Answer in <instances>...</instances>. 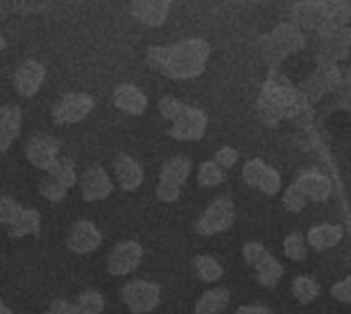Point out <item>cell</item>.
Segmentation results:
<instances>
[{
	"mask_svg": "<svg viewBox=\"0 0 351 314\" xmlns=\"http://www.w3.org/2000/svg\"><path fill=\"white\" fill-rule=\"evenodd\" d=\"M210 43L204 39H183L171 45H154L146 51L148 66L173 80H191L204 74L210 60Z\"/></svg>",
	"mask_w": 351,
	"mask_h": 314,
	"instance_id": "1",
	"label": "cell"
},
{
	"mask_svg": "<svg viewBox=\"0 0 351 314\" xmlns=\"http://www.w3.org/2000/svg\"><path fill=\"white\" fill-rule=\"evenodd\" d=\"M158 111L171 121V138L179 142H197L206 136L208 115L202 109L185 105L175 97H162L158 101Z\"/></svg>",
	"mask_w": 351,
	"mask_h": 314,
	"instance_id": "2",
	"label": "cell"
},
{
	"mask_svg": "<svg viewBox=\"0 0 351 314\" xmlns=\"http://www.w3.org/2000/svg\"><path fill=\"white\" fill-rule=\"evenodd\" d=\"M0 224L6 226L10 239L37 237L41 230V216L37 210L19 204L8 195H0Z\"/></svg>",
	"mask_w": 351,
	"mask_h": 314,
	"instance_id": "3",
	"label": "cell"
},
{
	"mask_svg": "<svg viewBox=\"0 0 351 314\" xmlns=\"http://www.w3.org/2000/svg\"><path fill=\"white\" fill-rule=\"evenodd\" d=\"M78 181L76 175V165L72 158L60 156L58 162L45 173V177L39 181V193L43 200L51 202V204H60L68 189H72Z\"/></svg>",
	"mask_w": 351,
	"mask_h": 314,
	"instance_id": "4",
	"label": "cell"
},
{
	"mask_svg": "<svg viewBox=\"0 0 351 314\" xmlns=\"http://www.w3.org/2000/svg\"><path fill=\"white\" fill-rule=\"evenodd\" d=\"M191 173V160L187 156H173L165 160L158 185H156V197L165 204H175L181 197V189Z\"/></svg>",
	"mask_w": 351,
	"mask_h": 314,
	"instance_id": "5",
	"label": "cell"
},
{
	"mask_svg": "<svg viewBox=\"0 0 351 314\" xmlns=\"http://www.w3.org/2000/svg\"><path fill=\"white\" fill-rule=\"evenodd\" d=\"M119 298L125 304V309L134 314H148L156 311L162 300V290L154 282L146 280H134L121 286Z\"/></svg>",
	"mask_w": 351,
	"mask_h": 314,
	"instance_id": "6",
	"label": "cell"
},
{
	"mask_svg": "<svg viewBox=\"0 0 351 314\" xmlns=\"http://www.w3.org/2000/svg\"><path fill=\"white\" fill-rule=\"evenodd\" d=\"M234 204L228 197L214 200L195 222V232L202 237H216L232 228L234 224Z\"/></svg>",
	"mask_w": 351,
	"mask_h": 314,
	"instance_id": "7",
	"label": "cell"
},
{
	"mask_svg": "<svg viewBox=\"0 0 351 314\" xmlns=\"http://www.w3.org/2000/svg\"><path fill=\"white\" fill-rule=\"evenodd\" d=\"M95 107V99L86 93H66L62 95L53 109H51V119L60 125H70L78 123L88 117V113Z\"/></svg>",
	"mask_w": 351,
	"mask_h": 314,
	"instance_id": "8",
	"label": "cell"
},
{
	"mask_svg": "<svg viewBox=\"0 0 351 314\" xmlns=\"http://www.w3.org/2000/svg\"><path fill=\"white\" fill-rule=\"evenodd\" d=\"M144 249L138 241H121L107 255V274L113 278L130 276L142 263Z\"/></svg>",
	"mask_w": 351,
	"mask_h": 314,
	"instance_id": "9",
	"label": "cell"
},
{
	"mask_svg": "<svg viewBox=\"0 0 351 314\" xmlns=\"http://www.w3.org/2000/svg\"><path fill=\"white\" fill-rule=\"evenodd\" d=\"M243 179L249 187L265 193V195H276L282 191V175L278 169L269 167L261 158H253L245 162L243 167Z\"/></svg>",
	"mask_w": 351,
	"mask_h": 314,
	"instance_id": "10",
	"label": "cell"
},
{
	"mask_svg": "<svg viewBox=\"0 0 351 314\" xmlns=\"http://www.w3.org/2000/svg\"><path fill=\"white\" fill-rule=\"evenodd\" d=\"M25 156L35 169L47 173L60 158V142L53 136L35 134L25 144Z\"/></svg>",
	"mask_w": 351,
	"mask_h": 314,
	"instance_id": "11",
	"label": "cell"
},
{
	"mask_svg": "<svg viewBox=\"0 0 351 314\" xmlns=\"http://www.w3.org/2000/svg\"><path fill=\"white\" fill-rule=\"evenodd\" d=\"M113 181L107 175V171L99 165L88 167L82 177H80V195L84 202L93 204V202H103L113 193Z\"/></svg>",
	"mask_w": 351,
	"mask_h": 314,
	"instance_id": "12",
	"label": "cell"
},
{
	"mask_svg": "<svg viewBox=\"0 0 351 314\" xmlns=\"http://www.w3.org/2000/svg\"><path fill=\"white\" fill-rule=\"evenodd\" d=\"M103 243V237L97 228L95 222L90 220H78L70 226V232H68V239H66V245L72 253L76 255H88V253H95Z\"/></svg>",
	"mask_w": 351,
	"mask_h": 314,
	"instance_id": "13",
	"label": "cell"
},
{
	"mask_svg": "<svg viewBox=\"0 0 351 314\" xmlns=\"http://www.w3.org/2000/svg\"><path fill=\"white\" fill-rule=\"evenodd\" d=\"M43 80H45V66L37 60H25L12 74V86L25 99L35 97Z\"/></svg>",
	"mask_w": 351,
	"mask_h": 314,
	"instance_id": "14",
	"label": "cell"
},
{
	"mask_svg": "<svg viewBox=\"0 0 351 314\" xmlns=\"http://www.w3.org/2000/svg\"><path fill=\"white\" fill-rule=\"evenodd\" d=\"M113 105L128 113V115H144L146 109H148V97L144 95L142 88H138L136 84H130V82H121L115 86L113 90Z\"/></svg>",
	"mask_w": 351,
	"mask_h": 314,
	"instance_id": "15",
	"label": "cell"
},
{
	"mask_svg": "<svg viewBox=\"0 0 351 314\" xmlns=\"http://www.w3.org/2000/svg\"><path fill=\"white\" fill-rule=\"evenodd\" d=\"M294 183L311 202H327L333 193V181L321 171H304Z\"/></svg>",
	"mask_w": 351,
	"mask_h": 314,
	"instance_id": "16",
	"label": "cell"
},
{
	"mask_svg": "<svg viewBox=\"0 0 351 314\" xmlns=\"http://www.w3.org/2000/svg\"><path fill=\"white\" fill-rule=\"evenodd\" d=\"M175 0H132V16L138 19L144 25L158 27L167 21L171 4Z\"/></svg>",
	"mask_w": 351,
	"mask_h": 314,
	"instance_id": "17",
	"label": "cell"
},
{
	"mask_svg": "<svg viewBox=\"0 0 351 314\" xmlns=\"http://www.w3.org/2000/svg\"><path fill=\"white\" fill-rule=\"evenodd\" d=\"M113 169H115V177H117L121 191H128V193L136 191L144 183V171L140 162L132 158L130 154H117L113 160Z\"/></svg>",
	"mask_w": 351,
	"mask_h": 314,
	"instance_id": "18",
	"label": "cell"
},
{
	"mask_svg": "<svg viewBox=\"0 0 351 314\" xmlns=\"http://www.w3.org/2000/svg\"><path fill=\"white\" fill-rule=\"evenodd\" d=\"M23 113L16 105H2L0 107V152H8L12 142L21 134Z\"/></svg>",
	"mask_w": 351,
	"mask_h": 314,
	"instance_id": "19",
	"label": "cell"
},
{
	"mask_svg": "<svg viewBox=\"0 0 351 314\" xmlns=\"http://www.w3.org/2000/svg\"><path fill=\"white\" fill-rule=\"evenodd\" d=\"M343 241V226L339 224H317L306 232V243L308 247H313L315 251H329L335 249L339 243Z\"/></svg>",
	"mask_w": 351,
	"mask_h": 314,
	"instance_id": "20",
	"label": "cell"
},
{
	"mask_svg": "<svg viewBox=\"0 0 351 314\" xmlns=\"http://www.w3.org/2000/svg\"><path fill=\"white\" fill-rule=\"evenodd\" d=\"M230 304V292L222 286L206 290L199 300L195 302L193 314H224L226 306Z\"/></svg>",
	"mask_w": 351,
	"mask_h": 314,
	"instance_id": "21",
	"label": "cell"
},
{
	"mask_svg": "<svg viewBox=\"0 0 351 314\" xmlns=\"http://www.w3.org/2000/svg\"><path fill=\"white\" fill-rule=\"evenodd\" d=\"M193 269H195L197 278L202 282H206V284H216L224 276L222 263L216 257H212V255H197L193 259Z\"/></svg>",
	"mask_w": 351,
	"mask_h": 314,
	"instance_id": "22",
	"label": "cell"
},
{
	"mask_svg": "<svg viewBox=\"0 0 351 314\" xmlns=\"http://www.w3.org/2000/svg\"><path fill=\"white\" fill-rule=\"evenodd\" d=\"M255 271H257V282L265 288H276L284 278V265L274 255H269L265 261H261L255 267Z\"/></svg>",
	"mask_w": 351,
	"mask_h": 314,
	"instance_id": "23",
	"label": "cell"
},
{
	"mask_svg": "<svg viewBox=\"0 0 351 314\" xmlns=\"http://www.w3.org/2000/svg\"><path fill=\"white\" fill-rule=\"evenodd\" d=\"M319 294H321V286H319V282L315 278H311V276H298V278H294V282H292V296L300 304L306 306V304L315 302L319 298Z\"/></svg>",
	"mask_w": 351,
	"mask_h": 314,
	"instance_id": "24",
	"label": "cell"
},
{
	"mask_svg": "<svg viewBox=\"0 0 351 314\" xmlns=\"http://www.w3.org/2000/svg\"><path fill=\"white\" fill-rule=\"evenodd\" d=\"M78 314H103L105 311V298L97 290H82L74 300Z\"/></svg>",
	"mask_w": 351,
	"mask_h": 314,
	"instance_id": "25",
	"label": "cell"
},
{
	"mask_svg": "<svg viewBox=\"0 0 351 314\" xmlns=\"http://www.w3.org/2000/svg\"><path fill=\"white\" fill-rule=\"evenodd\" d=\"M226 181V171L214 162V160H206L199 165V171H197V183L202 187H218Z\"/></svg>",
	"mask_w": 351,
	"mask_h": 314,
	"instance_id": "26",
	"label": "cell"
},
{
	"mask_svg": "<svg viewBox=\"0 0 351 314\" xmlns=\"http://www.w3.org/2000/svg\"><path fill=\"white\" fill-rule=\"evenodd\" d=\"M284 255L294 261V263H300L306 259L308 255V243H306V237L302 232H292L284 239Z\"/></svg>",
	"mask_w": 351,
	"mask_h": 314,
	"instance_id": "27",
	"label": "cell"
},
{
	"mask_svg": "<svg viewBox=\"0 0 351 314\" xmlns=\"http://www.w3.org/2000/svg\"><path fill=\"white\" fill-rule=\"evenodd\" d=\"M306 202H308V200L304 197V193L298 189L296 183L288 185V187L284 189V193H282V204H284V208H286L288 212H292V214L302 212L304 206H306Z\"/></svg>",
	"mask_w": 351,
	"mask_h": 314,
	"instance_id": "28",
	"label": "cell"
},
{
	"mask_svg": "<svg viewBox=\"0 0 351 314\" xmlns=\"http://www.w3.org/2000/svg\"><path fill=\"white\" fill-rule=\"evenodd\" d=\"M269 255H271V253L267 251V247H265L263 243H259V241H249V243L243 247V259H245V263L251 265V267H257V265H259L261 261H265Z\"/></svg>",
	"mask_w": 351,
	"mask_h": 314,
	"instance_id": "29",
	"label": "cell"
},
{
	"mask_svg": "<svg viewBox=\"0 0 351 314\" xmlns=\"http://www.w3.org/2000/svg\"><path fill=\"white\" fill-rule=\"evenodd\" d=\"M214 162H218L224 171H226V169H232V167L239 162V150L232 148V146H222V148L216 150Z\"/></svg>",
	"mask_w": 351,
	"mask_h": 314,
	"instance_id": "30",
	"label": "cell"
},
{
	"mask_svg": "<svg viewBox=\"0 0 351 314\" xmlns=\"http://www.w3.org/2000/svg\"><path fill=\"white\" fill-rule=\"evenodd\" d=\"M331 296H333V300H337L341 304H351V276L339 280L337 284H333Z\"/></svg>",
	"mask_w": 351,
	"mask_h": 314,
	"instance_id": "31",
	"label": "cell"
},
{
	"mask_svg": "<svg viewBox=\"0 0 351 314\" xmlns=\"http://www.w3.org/2000/svg\"><path fill=\"white\" fill-rule=\"evenodd\" d=\"M41 314H78L76 313V306H74V302H68V300H64V298H58V300H53L45 311Z\"/></svg>",
	"mask_w": 351,
	"mask_h": 314,
	"instance_id": "32",
	"label": "cell"
},
{
	"mask_svg": "<svg viewBox=\"0 0 351 314\" xmlns=\"http://www.w3.org/2000/svg\"><path fill=\"white\" fill-rule=\"evenodd\" d=\"M237 314H274L271 309H267L265 304H245L241 306Z\"/></svg>",
	"mask_w": 351,
	"mask_h": 314,
	"instance_id": "33",
	"label": "cell"
},
{
	"mask_svg": "<svg viewBox=\"0 0 351 314\" xmlns=\"http://www.w3.org/2000/svg\"><path fill=\"white\" fill-rule=\"evenodd\" d=\"M0 314H12V311H10V309H8V306L2 302V300H0Z\"/></svg>",
	"mask_w": 351,
	"mask_h": 314,
	"instance_id": "34",
	"label": "cell"
},
{
	"mask_svg": "<svg viewBox=\"0 0 351 314\" xmlns=\"http://www.w3.org/2000/svg\"><path fill=\"white\" fill-rule=\"evenodd\" d=\"M4 45H6V41H4V37H0V51L4 49Z\"/></svg>",
	"mask_w": 351,
	"mask_h": 314,
	"instance_id": "35",
	"label": "cell"
}]
</instances>
